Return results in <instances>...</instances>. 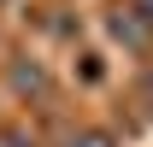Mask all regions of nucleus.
<instances>
[{"label": "nucleus", "instance_id": "f257e3e1", "mask_svg": "<svg viewBox=\"0 0 153 147\" xmlns=\"http://www.w3.org/2000/svg\"><path fill=\"white\" fill-rule=\"evenodd\" d=\"M71 147H112L106 135H82V141H71Z\"/></svg>", "mask_w": 153, "mask_h": 147}]
</instances>
